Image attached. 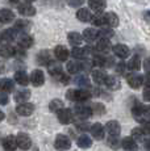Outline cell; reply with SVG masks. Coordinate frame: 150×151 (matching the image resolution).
<instances>
[{
	"instance_id": "7dc6e473",
	"label": "cell",
	"mask_w": 150,
	"mask_h": 151,
	"mask_svg": "<svg viewBox=\"0 0 150 151\" xmlns=\"http://www.w3.org/2000/svg\"><path fill=\"white\" fill-rule=\"evenodd\" d=\"M83 3H84V0H67V4L70 7H80V5H83Z\"/></svg>"
},
{
	"instance_id": "7a4b0ae2",
	"label": "cell",
	"mask_w": 150,
	"mask_h": 151,
	"mask_svg": "<svg viewBox=\"0 0 150 151\" xmlns=\"http://www.w3.org/2000/svg\"><path fill=\"white\" fill-rule=\"evenodd\" d=\"M54 147L59 151H66L71 147V141L67 135L63 134H58L56 138V142H54Z\"/></svg>"
},
{
	"instance_id": "bcb514c9",
	"label": "cell",
	"mask_w": 150,
	"mask_h": 151,
	"mask_svg": "<svg viewBox=\"0 0 150 151\" xmlns=\"http://www.w3.org/2000/svg\"><path fill=\"white\" fill-rule=\"evenodd\" d=\"M94 112L96 113V114H103V113L105 112V108L102 105V104H95V106H94Z\"/></svg>"
},
{
	"instance_id": "b9f144b4",
	"label": "cell",
	"mask_w": 150,
	"mask_h": 151,
	"mask_svg": "<svg viewBox=\"0 0 150 151\" xmlns=\"http://www.w3.org/2000/svg\"><path fill=\"white\" fill-rule=\"evenodd\" d=\"M97 33H99V40H109L112 36H113V30H112L111 28L100 29Z\"/></svg>"
},
{
	"instance_id": "ac0fdd59",
	"label": "cell",
	"mask_w": 150,
	"mask_h": 151,
	"mask_svg": "<svg viewBox=\"0 0 150 151\" xmlns=\"http://www.w3.org/2000/svg\"><path fill=\"white\" fill-rule=\"evenodd\" d=\"M54 55H56V58L61 62H63V60H67L69 58V50L65 47V46L59 45L57 46L56 49H54Z\"/></svg>"
},
{
	"instance_id": "e0dca14e",
	"label": "cell",
	"mask_w": 150,
	"mask_h": 151,
	"mask_svg": "<svg viewBox=\"0 0 150 151\" xmlns=\"http://www.w3.org/2000/svg\"><path fill=\"white\" fill-rule=\"evenodd\" d=\"M37 63L38 65H46L49 66L51 63V54L49 50H42L37 55Z\"/></svg>"
},
{
	"instance_id": "74e56055",
	"label": "cell",
	"mask_w": 150,
	"mask_h": 151,
	"mask_svg": "<svg viewBox=\"0 0 150 151\" xmlns=\"http://www.w3.org/2000/svg\"><path fill=\"white\" fill-rule=\"evenodd\" d=\"M49 109H50L51 112H57V113H58L59 110L63 109V103L59 100V99H54V100H51L50 104H49Z\"/></svg>"
},
{
	"instance_id": "94428289",
	"label": "cell",
	"mask_w": 150,
	"mask_h": 151,
	"mask_svg": "<svg viewBox=\"0 0 150 151\" xmlns=\"http://www.w3.org/2000/svg\"><path fill=\"white\" fill-rule=\"evenodd\" d=\"M27 3H32V1H34V0H25Z\"/></svg>"
},
{
	"instance_id": "f907efd6",
	"label": "cell",
	"mask_w": 150,
	"mask_h": 151,
	"mask_svg": "<svg viewBox=\"0 0 150 151\" xmlns=\"http://www.w3.org/2000/svg\"><path fill=\"white\" fill-rule=\"evenodd\" d=\"M144 117H145V122H150V105L145 106V113H144ZM144 122V124H145Z\"/></svg>"
},
{
	"instance_id": "f35d334b",
	"label": "cell",
	"mask_w": 150,
	"mask_h": 151,
	"mask_svg": "<svg viewBox=\"0 0 150 151\" xmlns=\"http://www.w3.org/2000/svg\"><path fill=\"white\" fill-rule=\"evenodd\" d=\"M15 89V83L11 79H3L1 80V91L3 92H12Z\"/></svg>"
},
{
	"instance_id": "681fc988",
	"label": "cell",
	"mask_w": 150,
	"mask_h": 151,
	"mask_svg": "<svg viewBox=\"0 0 150 151\" xmlns=\"http://www.w3.org/2000/svg\"><path fill=\"white\" fill-rule=\"evenodd\" d=\"M57 80L61 83V84H67L69 83V76L65 74H61L58 78H57Z\"/></svg>"
},
{
	"instance_id": "1f68e13d",
	"label": "cell",
	"mask_w": 150,
	"mask_h": 151,
	"mask_svg": "<svg viewBox=\"0 0 150 151\" xmlns=\"http://www.w3.org/2000/svg\"><path fill=\"white\" fill-rule=\"evenodd\" d=\"M76 143H78V146H79L80 149H90L91 145H92V141H91V138L88 137V135L83 134V135H80V137L78 138Z\"/></svg>"
},
{
	"instance_id": "603a6c76",
	"label": "cell",
	"mask_w": 150,
	"mask_h": 151,
	"mask_svg": "<svg viewBox=\"0 0 150 151\" xmlns=\"http://www.w3.org/2000/svg\"><path fill=\"white\" fill-rule=\"evenodd\" d=\"M76 17L79 19V21H82V22H88V21H91L94 16L91 14L90 9H87V8H80V9L78 11V13H76Z\"/></svg>"
},
{
	"instance_id": "60d3db41",
	"label": "cell",
	"mask_w": 150,
	"mask_h": 151,
	"mask_svg": "<svg viewBox=\"0 0 150 151\" xmlns=\"http://www.w3.org/2000/svg\"><path fill=\"white\" fill-rule=\"evenodd\" d=\"M146 135V133L144 132V129L142 127H136V129L132 130V138L134 139H137V141H142L144 137Z\"/></svg>"
},
{
	"instance_id": "277c9868",
	"label": "cell",
	"mask_w": 150,
	"mask_h": 151,
	"mask_svg": "<svg viewBox=\"0 0 150 151\" xmlns=\"http://www.w3.org/2000/svg\"><path fill=\"white\" fill-rule=\"evenodd\" d=\"M16 138H17V145H19V147L21 150L27 151L32 147V139L28 134H25V133H19Z\"/></svg>"
},
{
	"instance_id": "cb8c5ba5",
	"label": "cell",
	"mask_w": 150,
	"mask_h": 151,
	"mask_svg": "<svg viewBox=\"0 0 150 151\" xmlns=\"http://www.w3.org/2000/svg\"><path fill=\"white\" fill-rule=\"evenodd\" d=\"M17 41H19V46L22 49H29L33 45V38L30 36H28V34H21Z\"/></svg>"
},
{
	"instance_id": "2e32d148",
	"label": "cell",
	"mask_w": 150,
	"mask_h": 151,
	"mask_svg": "<svg viewBox=\"0 0 150 151\" xmlns=\"http://www.w3.org/2000/svg\"><path fill=\"white\" fill-rule=\"evenodd\" d=\"M88 53H90V47H73L71 50L74 59H86Z\"/></svg>"
},
{
	"instance_id": "d4e9b609",
	"label": "cell",
	"mask_w": 150,
	"mask_h": 151,
	"mask_svg": "<svg viewBox=\"0 0 150 151\" xmlns=\"http://www.w3.org/2000/svg\"><path fill=\"white\" fill-rule=\"evenodd\" d=\"M83 38H84L86 42H94L95 40L99 38V33H97L95 29H86L83 32Z\"/></svg>"
},
{
	"instance_id": "4fadbf2b",
	"label": "cell",
	"mask_w": 150,
	"mask_h": 151,
	"mask_svg": "<svg viewBox=\"0 0 150 151\" xmlns=\"http://www.w3.org/2000/svg\"><path fill=\"white\" fill-rule=\"evenodd\" d=\"M144 113H145V106L141 105V104H136L132 109V114L138 122H145V117H144Z\"/></svg>"
},
{
	"instance_id": "f546056e",
	"label": "cell",
	"mask_w": 150,
	"mask_h": 151,
	"mask_svg": "<svg viewBox=\"0 0 150 151\" xmlns=\"http://www.w3.org/2000/svg\"><path fill=\"white\" fill-rule=\"evenodd\" d=\"M15 82L19 83L20 86H28L29 83V78H28L25 71H17L15 74Z\"/></svg>"
},
{
	"instance_id": "30bf717a",
	"label": "cell",
	"mask_w": 150,
	"mask_h": 151,
	"mask_svg": "<svg viewBox=\"0 0 150 151\" xmlns=\"http://www.w3.org/2000/svg\"><path fill=\"white\" fill-rule=\"evenodd\" d=\"M3 147L5 151H15L19 145H17V138H15L13 135H8L3 139Z\"/></svg>"
},
{
	"instance_id": "8992f818",
	"label": "cell",
	"mask_w": 150,
	"mask_h": 151,
	"mask_svg": "<svg viewBox=\"0 0 150 151\" xmlns=\"http://www.w3.org/2000/svg\"><path fill=\"white\" fill-rule=\"evenodd\" d=\"M16 112L17 114L20 116H24V117H28L30 116L32 113L34 112V105L30 103H24V104H19L16 108Z\"/></svg>"
},
{
	"instance_id": "4316f807",
	"label": "cell",
	"mask_w": 150,
	"mask_h": 151,
	"mask_svg": "<svg viewBox=\"0 0 150 151\" xmlns=\"http://www.w3.org/2000/svg\"><path fill=\"white\" fill-rule=\"evenodd\" d=\"M13 19H15V13L11 9H1V12H0V21L3 24H8V22L13 21Z\"/></svg>"
},
{
	"instance_id": "ba28073f",
	"label": "cell",
	"mask_w": 150,
	"mask_h": 151,
	"mask_svg": "<svg viewBox=\"0 0 150 151\" xmlns=\"http://www.w3.org/2000/svg\"><path fill=\"white\" fill-rule=\"evenodd\" d=\"M30 82L34 87H41L45 82V75L41 70H34L30 75Z\"/></svg>"
},
{
	"instance_id": "4dcf8cb0",
	"label": "cell",
	"mask_w": 150,
	"mask_h": 151,
	"mask_svg": "<svg viewBox=\"0 0 150 151\" xmlns=\"http://www.w3.org/2000/svg\"><path fill=\"white\" fill-rule=\"evenodd\" d=\"M111 49H112V46H111L109 40H100L96 45V50L99 53H108Z\"/></svg>"
},
{
	"instance_id": "db71d44e",
	"label": "cell",
	"mask_w": 150,
	"mask_h": 151,
	"mask_svg": "<svg viewBox=\"0 0 150 151\" xmlns=\"http://www.w3.org/2000/svg\"><path fill=\"white\" fill-rule=\"evenodd\" d=\"M1 105H5L8 103V97H7V92H1Z\"/></svg>"
},
{
	"instance_id": "6f0895ef",
	"label": "cell",
	"mask_w": 150,
	"mask_h": 151,
	"mask_svg": "<svg viewBox=\"0 0 150 151\" xmlns=\"http://www.w3.org/2000/svg\"><path fill=\"white\" fill-rule=\"evenodd\" d=\"M144 19H145L146 22H149L150 24V11H146V12L144 13Z\"/></svg>"
},
{
	"instance_id": "484cf974",
	"label": "cell",
	"mask_w": 150,
	"mask_h": 151,
	"mask_svg": "<svg viewBox=\"0 0 150 151\" xmlns=\"http://www.w3.org/2000/svg\"><path fill=\"white\" fill-rule=\"evenodd\" d=\"M48 67H49V72H50V75H51V76H54L56 79L61 74H63L61 65H59V63H57V62H54V60H51V63L48 66Z\"/></svg>"
},
{
	"instance_id": "f5cc1de1",
	"label": "cell",
	"mask_w": 150,
	"mask_h": 151,
	"mask_svg": "<svg viewBox=\"0 0 150 151\" xmlns=\"http://www.w3.org/2000/svg\"><path fill=\"white\" fill-rule=\"evenodd\" d=\"M144 99H145L146 101H150V88L146 87L145 91H144Z\"/></svg>"
},
{
	"instance_id": "7c38bea8",
	"label": "cell",
	"mask_w": 150,
	"mask_h": 151,
	"mask_svg": "<svg viewBox=\"0 0 150 151\" xmlns=\"http://www.w3.org/2000/svg\"><path fill=\"white\" fill-rule=\"evenodd\" d=\"M92 137L95 139H97V141H102L103 138H104V127H103L102 124L96 122L94 125H91V129H90Z\"/></svg>"
},
{
	"instance_id": "11a10c76",
	"label": "cell",
	"mask_w": 150,
	"mask_h": 151,
	"mask_svg": "<svg viewBox=\"0 0 150 151\" xmlns=\"http://www.w3.org/2000/svg\"><path fill=\"white\" fill-rule=\"evenodd\" d=\"M144 67H145L146 72H149V74H150V58H148V59H145V63H144Z\"/></svg>"
},
{
	"instance_id": "5bb4252c",
	"label": "cell",
	"mask_w": 150,
	"mask_h": 151,
	"mask_svg": "<svg viewBox=\"0 0 150 151\" xmlns=\"http://www.w3.org/2000/svg\"><path fill=\"white\" fill-rule=\"evenodd\" d=\"M67 40L69 42H70V45L73 46V47H78V46H80L83 43V36L79 33H76V32H71V33H69L67 36Z\"/></svg>"
},
{
	"instance_id": "9a60e30c",
	"label": "cell",
	"mask_w": 150,
	"mask_h": 151,
	"mask_svg": "<svg viewBox=\"0 0 150 151\" xmlns=\"http://www.w3.org/2000/svg\"><path fill=\"white\" fill-rule=\"evenodd\" d=\"M19 12H20V14H22V16L30 17V16H33V14H36V8L32 4H29V3H24V4L19 5Z\"/></svg>"
},
{
	"instance_id": "3957f363",
	"label": "cell",
	"mask_w": 150,
	"mask_h": 151,
	"mask_svg": "<svg viewBox=\"0 0 150 151\" xmlns=\"http://www.w3.org/2000/svg\"><path fill=\"white\" fill-rule=\"evenodd\" d=\"M74 112H75V116H76L78 118H80V120H86V118H88L92 114V109L90 106L84 105V104H78V105L75 106Z\"/></svg>"
},
{
	"instance_id": "e575fe53",
	"label": "cell",
	"mask_w": 150,
	"mask_h": 151,
	"mask_svg": "<svg viewBox=\"0 0 150 151\" xmlns=\"http://www.w3.org/2000/svg\"><path fill=\"white\" fill-rule=\"evenodd\" d=\"M29 28H30V22L27 21V20H24V19H21V20H19V21H16L15 28L13 29H15L16 32H27Z\"/></svg>"
},
{
	"instance_id": "8d00e7d4",
	"label": "cell",
	"mask_w": 150,
	"mask_h": 151,
	"mask_svg": "<svg viewBox=\"0 0 150 151\" xmlns=\"http://www.w3.org/2000/svg\"><path fill=\"white\" fill-rule=\"evenodd\" d=\"M91 22H92V25H95V27H105V17H104V14H102V13L95 14V16L92 17Z\"/></svg>"
},
{
	"instance_id": "836d02e7",
	"label": "cell",
	"mask_w": 150,
	"mask_h": 151,
	"mask_svg": "<svg viewBox=\"0 0 150 151\" xmlns=\"http://www.w3.org/2000/svg\"><path fill=\"white\" fill-rule=\"evenodd\" d=\"M67 71L70 74H78L79 71H82V65L79 60H70L67 63Z\"/></svg>"
},
{
	"instance_id": "ab89813d",
	"label": "cell",
	"mask_w": 150,
	"mask_h": 151,
	"mask_svg": "<svg viewBox=\"0 0 150 151\" xmlns=\"http://www.w3.org/2000/svg\"><path fill=\"white\" fill-rule=\"evenodd\" d=\"M105 86L111 89H117V88H120V80L117 79L116 76H108V79H107V82H105Z\"/></svg>"
},
{
	"instance_id": "5b68a950",
	"label": "cell",
	"mask_w": 150,
	"mask_h": 151,
	"mask_svg": "<svg viewBox=\"0 0 150 151\" xmlns=\"http://www.w3.org/2000/svg\"><path fill=\"white\" fill-rule=\"evenodd\" d=\"M105 129L108 132L109 137H119L121 133V126L117 121H108L105 125Z\"/></svg>"
},
{
	"instance_id": "9f6ffc18",
	"label": "cell",
	"mask_w": 150,
	"mask_h": 151,
	"mask_svg": "<svg viewBox=\"0 0 150 151\" xmlns=\"http://www.w3.org/2000/svg\"><path fill=\"white\" fill-rule=\"evenodd\" d=\"M145 84L148 88H150V74L149 72H146V75H145Z\"/></svg>"
},
{
	"instance_id": "816d5d0a",
	"label": "cell",
	"mask_w": 150,
	"mask_h": 151,
	"mask_svg": "<svg viewBox=\"0 0 150 151\" xmlns=\"http://www.w3.org/2000/svg\"><path fill=\"white\" fill-rule=\"evenodd\" d=\"M78 129H79V130H84V132H86V130L91 129V127L88 126L87 122H79V124H78Z\"/></svg>"
},
{
	"instance_id": "52a82bcc",
	"label": "cell",
	"mask_w": 150,
	"mask_h": 151,
	"mask_svg": "<svg viewBox=\"0 0 150 151\" xmlns=\"http://www.w3.org/2000/svg\"><path fill=\"white\" fill-rule=\"evenodd\" d=\"M126 80H128L129 86H131L132 88H134V89L140 88V87L142 86V83H145L144 82V78L141 76V75H138V74H129L128 76H126Z\"/></svg>"
},
{
	"instance_id": "680465c9",
	"label": "cell",
	"mask_w": 150,
	"mask_h": 151,
	"mask_svg": "<svg viewBox=\"0 0 150 151\" xmlns=\"http://www.w3.org/2000/svg\"><path fill=\"white\" fill-rule=\"evenodd\" d=\"M145 149L150 151V139H148V141H145Z\"/></svg>"
},
{
	"instance_id": "d6a6232c",
	"label": "cell",
	"mask_w": 150,
	"mask_h": 151,
	"mask_svg": "<svg viewBox=\"0 0 150 151\" xmlns=\"http://www.w3.org/2000/svg\"><path fill=\"white\" fill-rule=\"evenodd\" d=\"M16 33L17 32L15 30V29H7V30H4L3 32V34H1V40L5 42H12L13 40L16 38Z\"/></svg>"
},
{
	"instance_id": "6da1fadb",
	"label": "cell",
	"mask_w": 150,
	"mask_h": 151,
	"mask_svg": "<svg viewBox=\"0 0 150 151\" xmlns=\"http://www.w3.org/2000/svg\"><path fill=\"white\" fill-rule=\"evenodd\" d=\"M67 99L76 103H83L91 99V92L87 89H70L67 92Z\"/></svg>"
},
{
	"instance_id": "8fae6325",
	"label": "cell",
	"mask_w": 150,
	"mask_h": 151,
	"mask_svg": "<svg viewBox=\"0 0 150 151\" xmlns=\"http://www.w3.org/2000/svg\"><path fill=\"white\" fill-rule=\"evenodd\" d=\"M58 121L63 125H67L73 121V112L67 108H63L58 112Z\"/></svg>"
},
{
	"instance_id": "f1b7e54d",
	"label": "cell",
	"mask_w": 150,
	"mask_h": 151,
	"mask_svg": "<svg viewBox=\"0 0 150 151\" xmlns=\"http://www.w3.org/2000/svg\"><path fill=\"white\" fill-rule=\"evenodd\" d=\"M92 79H94V82L96 83V84H105L107 79H108V76H107V75L103 71L95 70V71L92 72Z\"/></svg>"
},
{
	"instance_id": "91938a15",
	"label": "cell",
	"mask_w": 150,
	"mask_h": 151,
	"mask_svg": "<svg viewBox=\"0 0 150 151\" xmlns=\"http://www.w3.org/2000/svg\"><path fill=\"white\" fill-rule=\"evenodd\" d=\"M9 1H11V3H17L19 0H9Z\"/></svg>"
},
{
	"instance_id": "83f0119b",
	"label": "cell",
	"mask_w": 150,
	"mask_h": 151,
	"mask_svg": "<svg viewBox=\"0 0 150 151\" xmlns=\"http://www.w3.org/2000/svg\"><path fill=\"white\" fill-rule=\"evenodd\" d=\"M0 53H1L3 57H12V55H15L17 53V50L15 47H13L11 43H3L1 45V49H0Z\"/></svg>"
},
{
	"instance_id": "c3c4849f",
	"label": "cell",
	"mask_w": 150,
	"mask_h": 151,
	"mask_svg": "<svg viewBox=\"0 0 150 151\" xmlns=\"http://www.w3.org/2000/svg\"><path fill=\"white\" fill-rule=\"evenodd\" d=\"M125 71H126V65H124V63H119V65L116 66V72L117 74H125Z\"/></svg>"
},
{
	"instance_id": "9c48e42d",
	"label": "cell",
	"mask_w": 150,
	"mask_h": 151,
	"mask_svg": "<svg viewBox=\"0 0 150 151\" xmlns=\"http://www.w3.org/2000/svg\"><path fill=\"white\" fill-rule=\"evenodd\" d=\"M113 53H115L116 57L121 58V59H126V58L129 57V53H131V50H129V47L126 45L119 43V45L113 46Z\"/></svg>"
},
{
	"instance_id": "d6986e66",
	"label": "cell",
	"mask_w": 150,
	"mask_h": 151,
	"mask_svg": "<svg viewBox=\"0 0 150 151\" xmlns=\"http://www.w3.org/2000/svg\"><path fill=\"white\" fill-rule=\"evenodd\" d=\"M121 146L125 151H137V142L132 137L124 138L123 142H121Z\"/></svg>"
},
{
	"instance_id": "ffe728a7",
	"label": "cell",
	"mask_w": 150,
	"mask_h": 151,
	"mask_svg": "<svg viewBox=\"0 0 150 151\" xmlns=\"http://www.w3.org/2000/svg\"><path fill=\"white\" fill-rule=\"evenodd\" d=\"M88 4H90V8L94 12L96 13H102L105 8V1L104 0H88Z\"/></svg>"
},
{
	"instance_id": "ee69618b",
	"label": "cell",
	"mask_w": 150,
	"mask_h": 151,
	"mask_svg": "<svg viewBox=\"0 0 150 151\" xmlns=\"http://www.w3.org/2000/svg\"><path fill=\"white\" fill-rule=\"evenodd\" d=\"M80 65H82V71H90L91 70V66L94 65V63L91 62V60H88V59H82L80 60Z\"/></svg>"
},
{
	"instance_id": "d590c367",
	"label": "cell",
	"mask_w": 150,
	"mask_h": 151,
	"mask_svg": "<svg viewBox=\"0 0 150 151\" xmlns=\"http://www.w3.org/2000/svg\"><path fill=\"white\" fill-rule=\"evenodd\" d=\"M140 67H141V60L137 55H134V57L131 58V60L128 62V68L131 70V71H138Z\"/></svg>"
},
{
	"instance_id": "44dd1931",
	"label": "cell",
	"mask_w": 150,
	"mask_h": 151,
	"mask_svg": "<svg viewBox=\"0 0 150 151\" xmlns=\"http://www.w3.org/2000/svg\"><path fill=\"white\" fill-rule=\"evenodd\" d=\"M104 17H105V25L108 28H115L119 25V17H117L116 13L108 12L104 14Z\"/></svg>"
},
{
	"instance_id": "f6af8a7d",
	"label": "cell",
	"mask_w": 150,
	"mask_h": 151,
	"mask_svg": "<svg viewBox=\"0 0 150 151\" xmlns=\"http://www.w3.org/2000/svg\"><path fill=\"white\" fill-rule=\"evenodd\" d=\"M107 143H108L109 147H112V149H117V147H119V139H117V137H109L107 139Z\"/></svg>"
},
{
	"instance_id": "7bdbcfd3",
	"label": "cell",
	"mask_w": 150,
	"mask_h": 151,
	"mask_svg": "<svg viewBox=\"0 0 150 151\" xmlns=\"http://www.w3.org/2000/svg\"><path fill=\"white\" fill-rule=\"evenodd\" d=\"M75 83H76L79 87H82L83 89H84V88H88V87H90V80H88L87 78H84V76L76 78V80H75Z\"/></svg>"
},
{
	"instance_id": "7402d4cb",
	"label": "cell",
	"mask_w": 150,
	"mask_h": 151,
	"mask_svg": "<svg viewBox=\"0 0 150 151\" xmlns=\"http://www.w3.org/2000/svg\"><path fill=\"white\" fill-rule=\"evenodd\" d=\"M29 97H30V92L28 89H20L15 95V101L19 104H24L29 100Z\"/></svg>"
}]
</instances>
